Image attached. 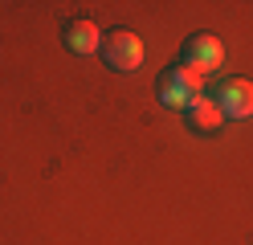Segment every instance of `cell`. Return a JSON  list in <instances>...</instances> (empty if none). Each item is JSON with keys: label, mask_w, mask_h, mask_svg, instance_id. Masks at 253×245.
<instances>
[{"label": "cell", "mask_w": 253, "mask_h": 245, "mask_svg": "<svg viewBox=\"0 0 253 245\" xmlns=\"http://www.w3.org/2000/svg\"><path fill=\"white\" fill-rule=\"evenodd\" d=\"M204 82H209V78H204L200 70L176 61L171 70L160 74V82H155V98H160L164 106H171V110H188V102L204 94Z\"/></svg>", "instance_id": "6da1fadb"}, {"label": "cell", "mask_w": 253, "mask_h": 245, "mask_svg": "<svg viewBox=\"0 0 253 245\" xmlns=\"http://www.w3.org/2000/svg\"><path fill=\"white\" fill-rule=\"evenodd\" d=\"M102 61L110 65V70H119V74H131L143 65V41L135 37L131 29H115V33H106L102 37Z\"/></svg>", "instance_id": "7a4b0ae2"}, {"label": "cell", "mask_w": 253, "mask_h": 245, "mask_svg": "<svg viewBox=\"0 0 253 245\" xmlns=\"http://www.w3.org/2000/svg\"><path fill=\"white\" fill-rule=\"evenodd\" d=\"M180 65H192L204 78L216 74L225 65V45H220V37H212V33H192L184 41V49H180Z\"/></svg>", "instance_id": "3957f363"}, {"label": "cell", "mask_w": 253, "mask_h": 245, "mask_svg": "<svg viewBox=\"0 0 253 245\" xmlns=\"http://www.w3.org/2000/svg\"><path fill=\"white\" fill-rule=\"evenodd\" d=\"M216 106H220V114H225V123H245V119H253V82L229 78L225 86L216 90Z\"/></svg>", "instance_id": "277c9868"}, {"label": "cell", "mask_w": 253, "mask_h": 245, "mask_svg": "<svg viewBox=\"0 0 253 245\" xmlns=\"http://www.w3.org/2000/svg\"><path fill=\"white\" fill-rule=\"evenodd\" d=\"M184 123L196 131V135H216L220 131V123H225V114H220V106H216V98H192L188 102V110H184Z\"/></svg>", "instance_id": "5b68a950"}, {"label": "cell", "mask_w": 253, "mask_h": 245, "mask_svg": "<svg viewBox=\"0 0 253 245\" xmlns=\"http://www.w3.org/2000/svg\"><path fill=\"white\" fill-rule=\"evenodd\" d=\"M61 41L70 45V53L86 57V53H94V49H102V33H98L94 21H70L66 33H61Z\"/></svg>", "instance_id": "8992f818"}]
</instances>
